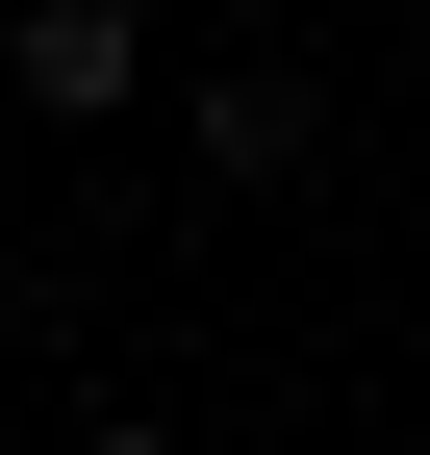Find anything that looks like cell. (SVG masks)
<instances>
[{"instance_id": "2", "label": "cell", "mask_w": 430, "mask_h": 455, "mask_svg": "<svg viewBox=\"0 0 430 455\" xmlns=\"http://www.w3.org/2000/svg\"><path fill=\"white\" fill-rule=\"evenodd\" d=\"M203 178L279 203V178H304V76H203Z\"/></svg>"}, {"instance_id": "3", "label": "cell", "mask_w": 430, "mask_h": 455, "mask_svg": "<svg viewBox=\"0 0 430 455\" xmlns=\"http://www.w3.org/2000/svg\"><path fill=\"white\" fill-rule=\"evenodd\" d=\"M76 455H178V430H76Z\"/></svg>"}, {"instance_id": "1", "label": "cell", "mask_w": 430, "mask_h": 455, "mask_svg": "<svg viewBox=\"0 0 430 455\" xmlns=\"http://www.w3.org/2000/svg\"><path fill=\"white\" fill-rule=\"evenodd\" d=\"M0 76H26L51 127H127V76H152V0H26V26H0Z\"/></svg>"}]
</instances>
